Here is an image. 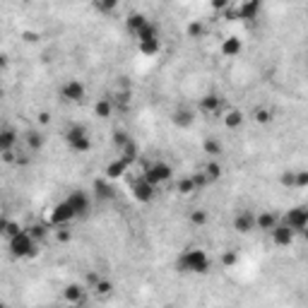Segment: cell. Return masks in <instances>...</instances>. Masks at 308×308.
Segmentation results:
<instances>
[{
	"mask_svg": "<svg viewBox=\"0 0 308 308\" xmlns=\"http://www.w3.org/2000/svg\"><path fill=\"white\" fill-rule=\"evenodd\" d=\"M210 268H212V260L202 248H186L176 258V270L181 275H207Z\"/></svg>",
	"mask_w": 308,
	"mask_h": 308,
	"instance_id": "cell-1",
	"label": "cell"
},
{
	"mask_svg": "<svg viewBox=\"0 0 308 308\" xmlns=\"http://www.w3.org/2000/svg\"><path fill=\"white\" fill-rule=\"evenodd\" d=\"M10 251H12L14 258H34L36 255V239L27 229H22L17 236L10 239Z\"/></svg>",
	"mask_w": 308,
	"mask_h": 308,
	"instance_id": "cell-2",
	"label": "cell"
},
{
	"mask_svg": "<svg viewBox=\"0 0 308 308\" xmlns=\"http://www.w3.org/2000/svg\"><path fill=\"white\" fill-rule=\"evenodd\" d=\"M65 140H67V145H70V149L77 152V154H84V152H89V147H92V140H89V133H87L84 125H70L65 133Z\"/></svg>",
	"mask_w": 308,
	"mask_h": 308,
	"instance_id": "cell-3",
	"label": "cell"
},
{
	"mask_svg": "<svg viewBox=\"0 0 308 308\" xmlns=\"http://www.w3.org/2000/svg\"><path fill=\"white\" fill-rule=\"evenodd\" d=\"M142 176H145V178H147L154 188H159L161 183H166V181L174 176V169H171V164H169V161H161L159 159V161H152L147 169H145V174H142Z\"/></svg>",
	"mask_w": 308,
	"mask_h": 308,
	"instance_id": "cell-4",
	"label": "cell"
},
{
	"mask_svg": "<svg viewBox=\"0 0 308 308\" xmlns=\"http://www.w3.org/2000/svg\"><path fill=\"white\" fill-rule=\"evenodd\" d=\"M282 222L292 229L294 234H301L308 227V205H296L292 210H287L284 217H282Z\"/></svg>",
	"mask_w": 308,
	"mask_h": 308,
	"instance_id": "cell-5",
	"label": "cell"
},
{
	"mask_svg": "<svg viewBox=\"0 0 308 308\" xmlns=\"http://www.w3.org/2000/svg\"><path fill=\"white\" fill-rule=\"evenodd\" d=\"M130 190H133V198L137 202H142V205H147V202L154 200V195H157V188L149 183L145 176H137L133 183H130Z\"/></svg>",
	"mask_w": 308,
	"mask_h": 308,
	"instance_id": "cell-6",
	"label": "cell"
},
{
	"mask_svg": "<svg viewBox=\"0 0 308 308\" xmlns=\"http://www.w3.org/2000/svg\"><path fill=\"white\" fill-rule=\"evenodd\" d=\"M48 219H51V224L53 227H67L72 219H77L75 217V212H72V207L67 205V200H63V202H58V205H53L51 207V215H48Z\"/></svg>",
	"mask_w": 308,
	"mask_h": 308,
	"instance_id": "cell-7",
	"label": "cell"
},
{
	"mask_svg": "<svg viewBox=\"0 0 308 308\" xmlns=\"http://www.w3.org/2000/svg\"><path fill=\"white\" fill-rule=\"evenodd\" d=\"M65 200H67V205L72 207L75 217H87L89 210H92V200H89V195H87L84 190H72Z\"/></svg>",
	"mask_w": 308,
	"mask_h": 308,
	"instance_id": "cell-8",
	"label": "cell"
},
{
	"mask_svg": "<svg viewBox=\"0 0 308 308\" xmlns=\"http://www.w3.org/2000/svg\"><path fill=\"white\" fill-rule=\"evenodd\" d=\"M234 229L239 231V234H251L258 229V215L251 212V210H239L236 215H234Z\"/></svg>",
	"mask_w": 308,
	"mask_h": 308,
	"instance_id": "cell-9",
	"label": "cell"
},
{
	"mask_svg": "<svg viewBox=\"0 0 308 308\" xmlns=\"http://www.w3.org/2000/svg\"><path fill=\"white\" fill-rule=\"evenodd\" d=\"M60 96L70 101V104H80L82 99L87 96V89H84V84L80 80H67L63 87H60Z\"/></svg>",
	"mask_w": 308,
	"mask_h": 308,
	"instance_id": "cell-10",
	"label": "cell"
},
{
	"mask_svg": "<svg viewBox=\"0 0 308 308\" xmlns=\"http://www.w3.org/2000/svg\"><path fill=\"white\" fill-rule=\"evenodd\" d=\"M270 239H272V243H275L277 248H289V246L294 243L296 234H294V231H292V229H289V227H287V224H284V222L280 219V224H277V227H275L272 231H270Z\"/></svg>",
	"mask_w": 308,
	"mask_h": 308,
	"instance_id": "cell-11",
	"label": "cell"
},
{
	"mask_svg": "<svg viewBox=\"0 0 308 308\" xmlns=\"http://www.w3.org/2000/svg\"><path fill=\"white\" fill-rule=\"evenodd\" d=\"M171 121H174L176 128H190L193 121H195V111L190 106H178V108H174V113H171Z\"/></svg>",
	"mask_w": 308,
	"mask_h": 308,
	"instance_id": "cell-12",
	"label": "cell"
},
{
	"mask_svg": "<svg viewBox=\"0 0 308 308\" xmlns=\"http://www.w3.org/2000/svg\"><path fill=\"white\" fill-rule=\"evenodd\" d=\"M63 299H65L70 306H82L84 299H87V289L80 287V284H67L63 289Z\"/></svg>",
	"mask_w": 308,
	"mask_h": 308,
	"instance_id": "cell-13",
	"label": "cell"
},
{
	"mask_svg": "<svg viewBox=\"0 0 308 308\" xmlns=\"http://www.w3.org/2000/svg\"><path fill=\"white\" fill-rule=\"evenodd\" d=\"M219 108H222V96L219 94H205L200 99V113H205V116H215Z\"/></svg>",
	"mask_w": 308,
	"mask_h": 308,
	"instance_id": "cell-14",
	"label": "cell"
},
{
	"mask_svg": "<svg viewBox=\"0 0 308 308\" xmlns=\"http://www.w3.org/2000/svg\"><path fill=\"white\" fill-rule=\"evenodd\" d=\"M128 169H130V161L123 159L121 154H118V157H116V159H113L106 166V176H108V178H121V176L125 174Z\"/></svg>",
	"mask_w": 308,
	"mask_h": 308,
	"instance_id": "cell-15",
	"label": "cell"
},
{
	"mask_svg": "<svg viewBox=\"0 0 308 308\" xmlns=\"http://www.w3.org/2000/svg\"><path fill=\"white\" fill-rule=\"evenodd\" d=\"M147 24H149V19L142 12H133L130 17H128V22H125V27H128V31H130L133 36H137Z\"/></svg>",
	"mask_w": 308,
	"mask_h": 308,
	"instance_id": "cell-16",
	"label": "cell"
},
{
	"mask_svg": "<svg viewBox=\"0 0 308 308\" xmlns=\"http://www.w3.org/2000/svg\"><path fill=\"white\" fill-rule=\"evenodd\" d=\"M243 43L239 36H229V39L222 41V55H227V58H236V55L241 53Z\"/></svg>",
	"mask_w": 308,
	"mask_h": 308,
	"instance_id": "cell-17",
	"label": "cell"
},
{
	"mask_svg": "<svg viewBox=\"0 0 308 308\" xmlns=\"http://www.w3.org/2000/svg\"><path fill=\"white\" fill-rule=\"evenodd\" d=\"M260 12V2H241L236 5V17L239 19H255Z\"/></svg>",
	"mask_w": 308,
	"mask_h": 308,
	"instance_id": "cell-18",
	"label": "cell"
},
{
	"mask_svg": "<svg viewBox=\"0 0 308 308\" xmlns=\"http://www.w3.org/2000/svg\"><path fill=\"white\" fill-rule=\"evenodd\" d=\"M277 224H280V217H275L272 212H258V231L270 234Z\"/></svg>",
	"mask_w": 308,
	"mask_h": 308,
	"instance_id": "cell-19",
	"label": "cell"
},
{
	"mask_svg": "<svg viewBox=\"0 0 308 308\" xmlns=\"http://www.w3.org/2000/svg\"><path fill=\"white\" fill-rule=\"evenodd\" d=\"M17 140H19V137H17V133H14L12 128H5L2 135H0V149H2V152H12L14 145H17Z\"/></svg>",
	"mask_w": 308,
	"mask_h": 308,
	"instance_id": "cell-20",
	"label": "cell"
},
{
	"mask_svg": "<svg viewBox=\"0 0 308 308\" xmlns=\"http://www.w3.org/2000/svg\"><path fill=\"white\" fill-rule=\"evenodd\" d=\"M94 113L99 116V118H108L111 113H113V99H108V96H101L96 104H94Z\"/></svg>",
	"mask_w": 308,
	"mask_h": 308,
	"instance_id": "cell-21",
	"label": "cell"
},
{
	"mask_svg": "<svg viewBox=\"0 0 308 308\" xmlns=\"http://www.w3.org/2000/svg\"><path fill=\"white\" fill-rule=\"evenodd\" d=\"M243 118H246V116H243L239 108H229L227 116H224V125H227V128H231V130H236V128H241Z\"/></svg>",
	"mask_w": 308,
	"mask_h": 308,
	"instance_id": "cell-22",
	"label": "cell"
},
{
	"mask_svg": "<svg viewBox=\"0 0 308 308\" xmlns=\"http://www.w3.org/2000/svg\"><path fill=\"white\" fill-rule=\"evenodd\" d=\"M137 51H140L142 55H157L161 51V41L159 39L140 41V43H137Z\"/></svg>",
	"mask_w": 308,
	"mask_h": 308,
	"instance_id": "cell-23",
	"label": "cell"
},
{
	"mask_svg": "<svg viewBox=\"0 0 308 308\" xmlns=\"http://www.w3.org/2000/svg\"><path fill=\"white\" fill-rule=\"evenodd\" d=\"M24 142H27L29 152H39V149L43 147V135L36 133V130H29V133L24 135Z\"/></svg>",
	"mask_w": 308,
	"mask_h": 308,
	"instance_id": "cell-24",
	"label": "cell"
},
{
	"mask_svg": "<svg viewBox=\"0 0 308 308\" xmlns=\"http://www.w3.org/2000/svg\"><path fill=\"white\" fill-rule=\"evenodd\" d=\"M92 289H94V294L96 296H104V299L113 294V284H111V280H104V277H99Z\"/></svg>",
	"mask_w": 308,
	"mask_h": 308,
	"instance_id": "cell-25",
	"label": "cell"
},
{
	"mask_svg": "<svg viewBox=\"0 0 308 308\" xmlns=\"http://www.w3.org/2000/svg\"><path fill=\"white\" fill-rule=\"evenodd\" d=\"M272 113H275V111H272L270 106H258L253 111V121L260 123V125H268V123L272 121Z\"/></svg>",
	"mask_w": 308,
	"mask_h": 308,
	"instance_id": "cell-26",
	"label": "cell"
},
{
	"mask_svg": "<svg viewBox=\"0 0 308 308\" xmlns=\"http://www.w3.org/2000/svg\"><path fill=\"white\" fill-rule=\"evenodd\" d=\"M202 174L207 176V181H217V178L222 176V166H219L217 161H207L205 169H202Z\"/></svg>",
	"mask_w": 308,
	"mask_h": 308,
	"instance_id": "cell-27",
	"label": "cell"
},
{
	"mask_svg": "<svg viewBox=\"0 0 308 308\" xmlns=\"http://www.w3.org/2000/svg\"><path fill=\"white\" fill-rule=\"evenodd\" d=\"M195 190H198V186H195L193 176H186V178L178 181V193H181V195H190V193H195Z\"/></svg>",
	"mask_w": 308,
	"mask_h": 308,
	"instance_id": "cell-28",
	"label": "cell"
},
{
	"mask_svg": "<svg viewBox=\"0 0 308 308\" xmlns=\"http://www.w3.org/2000/svg\"><path fill=\"white\" fill-rule=\"evenodd\" d=\"M190 224H195V227L207 224V212H205V210H193V212H190Z\"/></svg>",
	"mask_w": 308,
	"mask_h": 308,
	"instance_id": "cell-29",
	"label": "cell"
},
{
	"mask_svg": "<svg viewBox=\"0 0 308 308\" xmlns=\"http://www.w3.org/2000/svg\"><path fill=\"white\" fill-rule=\"evenodd\" d=\"M19 231H22V229L17 227V224H14V222H10V219H7V222H2V234H5V236H7V241H10V239H12V236H17V234H19Z\"/></svg>",
	"mask_w": 308,
	"mask_h": 308,
	"instance_id": "cell-30",
	"label": "cell"
},
{
	"mask_svg": "<svg viewBox=\"0 0 308 308\" xmlns=\"http://www.w3.org/2000/svg\"><path fill=\"white\" fill-rule=\"evenodd\" d=\"M202 147H205V152H207V154H219V152H222V145H219V140H212V137H207Z\"/></svg>",
	"mask_w": 308,
	"mask_h": 308,
	"instance_id": "cell-31",
	"label": "cell"
},
{
	"mask_svg": "<svg viewBox=\"0 0 308 308\" xmlns=\"http://www.w3.org/2000/svg\"><path fill=\"white\" fill-rule=\"evenodd\" d=\"M128 142H130V137H128V135L123 133V130H116V133H113V145L118 147V152H121V149L125 147Z\"/></svg>",
	"mask_w": 308,
	"mask_h": 308,
	"instance_id": "cell-32",
	"label": "cell"
},
{
	"mask_svg": "<svg viewBox=\"0 0 308 308\" xmlns=\"http://www.w3.org/2000/svg\"><path fill=\"white\" fill-rule=\"evenodd\" d=\"M94 10H99V12H113V10H118V2L116 0H111V2H94Z\"/></svg>",
	"mask_w": 308,
	"mask_h": 308,
	"instance_id": "cell-33",
	"label": "cell"
},
{
	"mask_svg": "<svg viewBox=\"0 0 308 308\" xmlns=\"http://www.w3.org/2000/svg\"><path fill=\"white\" fill-rule=\"evenodd\" d=\"M282 186H289V188H296V171H284L282 174Z\"/></svg>",
	"mask_w": 308,
	"mask_h": 308,
	"instance_id": "cell-34",
	"label": "cell"
},
{
	"mask_svg": "<svg viewBox=\"0 0 308 308\" xmlns=\"http://www.w3.org/2000/svg\"><path fill=\"white\" fill-rule=\"evenodd\" d=\"M296 188H308V171H296Z\"/></svg>",
	"mask_w": 308,
	"mask_h": 308,
	"instance_id": "cell-35",
	"label": "cell"
},
{
	"mask_svg": "<svg viewBox=\"0 0 308 308\" xmlns=\"http://www.w3.org/2000/svg\"><path fill=\"white\" fill-rule=\"evenodd\" d=\"M222 265H224V268H231V265H236V253L227 251V253L222 255Z\"/></svg>",
	"mask_w": 308,
	"mask_h": 308,
	"instance_id": "cell-36",
	"label": "cell"
},
{
	"mask_svg": "<svg viewBox=\"0 0 308 308\" xmlns=\"http://www.w3.org/2000/svg\"><path fill=\"white\" fill-rule=\"evenodd\" d=\"M188 34H190L193 39H198V36L202 34V24H200V22H193V24H188Z\"/></svg>",
	"mask_w": 308,
	"mask_h": 308,
	"instance_id": "cell-37",
	"label": "cell"
},
{
	"mask_svg": "<svg viewBox=\"0 0 308 308\" xmlns=\"http://www.w3.org/2000/svg\"><path fill=\"white\" fill-rule=\"evenodd\" d=\"M70 236H72V234H70V229L67 227H60L58 231H55V239H58V241H70Z\"/></svg>",
	"mask_w": 308,
	"mask_h": 308,
	"instance_id": "cell-38",
	"label": "cell"
},
{
	"mask_svg": "<svg viewBox=\"0 0 308 308\" xmlns=\"http://www.w3.org/2000/svg\"><path fill=\"white\" fill-rule=\"evenodd\" d=\"M301 236H304V239H306V241H308V227L304 229V231H301Z\"/></svg>",
	"mask_w": 308,
	"mask_h": 308,
	"instance_id": "cell-39",
	"label": "cell"
}]
</instances>
